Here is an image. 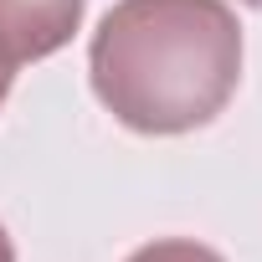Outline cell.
Wrapping results in <instances>:
<instances>
[{
    "label": "cell",
    "mask_w": 262,
    "mask_h": 262,
    "mask_svg": "<svg viewBox=\"0 0 262 262\" xmlns=\"http://www.w3.org/2000/svg\"><path fill=\"white\" fill-rule=\"evenodd\" d=\"M98 103L134 134L211 123L242 77V26L226 0H118L88 52Z\"/></svg>",
    "instance_id": "obj_1"
},
{
    "label": "cell",
    "mask_w": 262,
    "mask_h": 262,
    "mask_svg": "<svg viewBox=\"0 0 262 262\" xmlns=\"http://www.w3.org/2000/svg\"><path fill=\"white\" fill-rule=\"evenodd\" d=\"M88 0H0V52L16 67L41 62L72 41Z\"/></svg>",
    "instance_id": "obj_2"
},
{
    "label": "cell",
    "mask_w": 262,
    "mask_h": 262,
    "mask_svg": "<svg viewBox=\"0 0 262 262\" xmlns=\"http://www.w3.org/2000/svg\"><path fill=\"white\" fill-rule=\"evenodd\" d=\"M128 262H226V257H221V252H211V247H201V242L165 236V242H149V247H139Z\"/></svg>",
    "instance_id": "obj_3"
},
{
    "label": "cell",
    "mask_w": 262,
    "mask_h": 262,
    "mask_svg": "<svg viewBox=\"0 0 262 262\" xmlns=\"http://www.w3.org/2000/svg\"><path fill=\"white\" fill-rule=\"evenodd\" d=\"M11 82H16V62L0 52V103H6V93H11Z\"/></svg>",
    "instance_id": "obj_4"
},
{
    "label": "cell",
    "mask_w": 262,
    "mask_h": 262,
    "mask_svg": "<svg viewBox=\"0 0 262 262\" xmlns=\"http://www.w3.org/2000/svg\"><path fill=\"white\" fill-rule=\"evenodd\" d=\"M0 262H16V247H11V236H6V226H0Z\"/></svg>",
    "instance_id": "obj_5"
},
{
    "label": "cell",
    "mask_w": 262,
    "mask_h": 262,
    "mask_svg": "<svg viewBox=\"0 0 262 262\" xmlns=\"http://www.w3.org/2000/svg\"><path fill=\"white\" fill-rule=\"evenodd\" d=\"M247 6H257V11H262V0H247Z\"/></svg>",
    "instance_id": "obj_6"
}]
</instances>
